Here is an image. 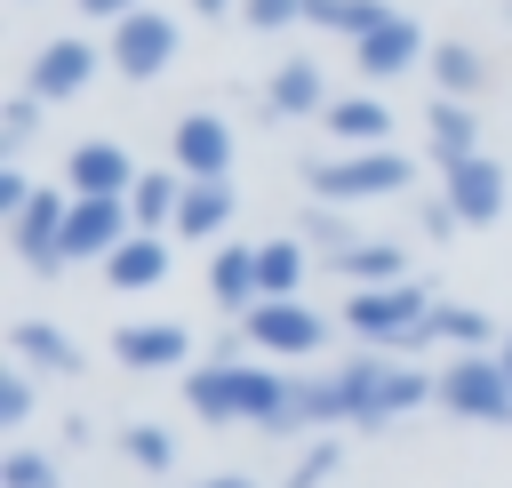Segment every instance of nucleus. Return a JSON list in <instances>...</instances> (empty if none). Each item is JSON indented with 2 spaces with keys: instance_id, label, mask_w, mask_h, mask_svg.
<instances>
[{
  "instance_id": "obj_1",
  "label": "nucleus",
  "mask_w": 512,
  "mask_h": 488,
  "mask_svg": "<svg viewBox=\"0 0 512 488\" xmlns=\"http://www.w3.org/2000/svg\"><path fill=\"white\" fill-rule=\"evenodd\" d=\"M200 424H264V432H296V376L264 368V360H200L184 384Z\"/></svg>"
},
{
  "instance_id": "obj_2",
  "label": "nucleus",
  "mask_w": 512,
  "mask_h": 488,
  "mask_svg": "<svg viewBox=\"0 0 512 488\" xmlns=\"http://www.w3.org/2000/svg\"><path fill=\"white\" fill-rule=\"evenodd\" d=\"M336 392H344L352 424H392V416H408V408H424L440 392V368H416L400 352H352L336 368Z\"/></svg>"
},
{
  "instance_id": "obj_3",
  "label": "nucleus",
  "mask_w": 512,
  "mask_h": 488,
  "mask_svg": "<svg viewBox=\"0 0 512 488\" xmlns=\"http://www.w3.org/2000/svg\"><path fill=\"white\" fill-rule=\"evenodd\" d=\"M424 320H432V296L416 280H392V288H352L344 296V328L360 352H424Z\"/></svg>"
},
{
  "instance_id": "obj_4",
  "label": "nucleus",
  "mask_w": 512,
  "mask_h": 488,
  "mask_svg": "<svg viewBox=\"0 0 512 488\" xmlns=\"http://www.w3.org/2000/svg\"><path fill=\"white\" fill-rule=\"evenodd\" d=\"M304 184L328 200V208H360V200H400L416 192V160L392 152V144H368V152H328L304 168Z\"/></svg>"
},
{
  "instance_id": "obj_5",
  "label": "nucleus",
  "mask_w": 512,
  "mask_h": 488,
  "mask_svg": "<svg viewBox=\"0 0 512 488\" xmlns=\"http://www.w3.org/2000/svg\"><path fill=\"white\" fill-rule=\"evenodd\" d=\"M432 408H448V416H464V424H512V384H504L496 352H448Z\"/></svg>"
},
{
  "instance_id": "obj_6",
  "label": "nucleus",
  "mask_w": 512,
  "mask_h": 488,
  "mask_svg": "<svg viewBox=\"0 0 512 488\" xmlns=\"http://www.w3.org/2000/svg\"><path fill=\"white\" fill-rule=\"evenodd\" d=\"M240 328H248V344L272 352V360H312V352L328 344V320H320L304 296H264Z\"/></svg>"
},
{
  "instance_id": "obj_7",
  "label": "nucleus",
  "mask_w": 512,
  "mask_h": 488,
  "mask_svg": "<svg viewBox=\"0 0 512 488\" xmlns=\"http://www.w3.org/2000/svg\"><path fill=\"white\" fill-rule=\"evenodd\" d=\"M64 216H72V192H32L8 216V248L24 256L32 280H56V264H64Z\"/></svg>"
},
{
  "instance_id": "obj_8",
  "label": "nucleus",
  "mask_w": 512,
  "mask_h": 488,
  "mask_svg": "<svg viewBox=\"0 0 512 488\" xmlns=\"http://www.w3.org/2000/svg\"><path fill=\"white\" fill-rule=\"evenodd\" d=\"M176 16H160V8H136V16H120L112 24V72L120 80H160L168 64H176Z\"/></svg>"
},
{
  "instance_id": "obj_9",
  "label": "nucleus",
  "mask_w": 512,
  "mask_h": 488,
  "mask_svg": "<svg viewBox=\"0 0 512 488\" xmlns=\"http://www.w3.org/2000/svg\"><path fill=\"white\" fill-rule=\"evenodd\" d=\"M168 160L184 184H224L232 176V120L224 112H184L168 128Z\"/></svg>"
},
{
  "instance_id": "obj_10",
  "label": "nucleus",
  "mask_w": 512,
  "mask_h": 488,
  "mask_svg": "<svg viewBox=\"0 0 512 488\" xmlns=\"http://www.w3.org/2000/svg\"><path fill=\"white\" fill-rule=\"evenodd\" d=\"M136 176H144V168H136L128 144H112V136H88V144L64 152V184H72L80 200H128Z\"/></svg>"
},
{
  "instance_id": "obj_11",
  "label": "nucleus",
  "mask_w": 512,
  "mask_h": 488,
  "mask_svg": "<svg viewBox=\"0 0 512 488\" xmlns=\"http://www.w3.org/2000/svg\"><path fill=\"white\" fill-rule=\"evenodd\" d=\"M440 200L456 208V224H496L504 216V200H512V176H504V160H456L448 176H440Z\"/></svg>"
},
{
  "instance_id": "obj_12",
  "label": "nucleus",
  "mask_w": 512,
  "mask_h": 488,
  "mask_svg": "<svg viewBox=\"0 0 512 488\" xmlns=\"http://www.w3.org/2000/svg\"><path fill=\"white\" fill-rule=\"evenodd\" d=\"M128 232H136L128 200H80V192H72V216H64V264H104Z\"/></svg>"
},
{
  "instance_id": "obj_13",
  "label": "nucleus",
  "mask_w": 512,
  "mask_h": 488,
  "mask_svg": "<svg viewBox=\"0 0 512 488\" xmlns=\"http://www.w3.org/2000/svg\"><path fill=\"white\" fill-rule=\"evenodd\" d=\"M112 360L120 368H144V376H168L192 360V328L184 320H120L112 328Z\"/></svg>"
},
{
  "instance_id": "obj_14",
  "label": "nucleus",
  "mask_w": 512,
  "mask_h": 488,
  "mask_svg": "<svg viewBox=\"0 0 512 488\" xmlns=\"http://www.w3.org/2000/svg\"><path fill=\"white\" fill-rule=\"evenodd\" d=\"M88 80H96V48H88V40H48V48L24 64V96H40V104L80 96Z\"/></svg>"
},
{
  "instance_id": "obj_15",
  "label": "nucleus",
  "mask_w": 512,
  "mask_h": 488,
  "mask_svg": "<svg viewBox=\"0 0 512 488\" xmlns=\"http://www.w3.org/2000/svg\"><path fill=\"white\" fill-rule=\"evenodd\" d=\"M424 56H432V48H424V32H416L400 8H392V16H384L368 40H352V64H360L368 80H400V72H416Z\"/></svg>"
},
{
  "instance_id": "obj_16",
  "label": "nucleus",
  "mask_w": 512,
  "mask_h": 488,
  "mask_svg": "<svg viewBox=\"0 0 512 488\" xmlns=\"http://www.w3.org/2000/svg\"><path fill=\"white\" fill-rule=\"evenodd\" d=\"M328 104H336V96H328V80H320L312 56L272 64V80H264V112H272V120H320Z\"/></svg>"
},
{
  "instance_id": "obj_17",
  "label": "nucleus",
  "mask_w": 512,
  "mask_h": 488,
  "mask_svg": "<svg viewBox=\"0 0 512 488\" xmlns=\"http://www.w3.org/2000/svg\"><path fill=\"white\" fill-rule=\"evenodd\" d=\"M8 360L32 368V376H80L88 368V352L64 328H48V320H8Z\"/></svg>"
},
{
  "instance_id": "obj_18",
  "label": "nucleus",
  "mask_w": 512,
  "mask_h": 488,
  "mask_svg": "<svg viewBox=\"0 0 512 488\" xmlns=\"http://www.w3.org/2000/svg\"><path fill=\"white\" fill-rule=\"evenodd\" d=\"M424 152H432L440 176H448L456 160H480V120H472V104L432 96V104H424Z\"/></svg>"
},
{
  "instance_id": "obj_19",
  "label": "nucleus",
  "mask_w": 512,
  "mask_h": 488,
  "mask_svg": "<svg viewBox=\"0 0 512 488\" xmlns=\"http://www.w3.org/2000/svg\"><path fill=\"white\" fill-rule=\"evenodd\" d=\"M320 128L344 144V152H368V144H392V104L384 96H336L320 112Z\"/></svg>"
},
{
  "instance_id": "obj_20",
  "label": "nucleus",
  "mask_w": 512,
  "mask_h": 488,
  "mask_svg": "<svg viewBox=\"0 0 512 488\" xmlns=\"http://www.w3.org/2000/svg\"><path fill=\"white\" fill-rule=\"evenodd\" d=\"M160 280H168V240H160V232H128V240L104 256V288H120V296L160 288Z\"/></svg>"
},
{
  "instance_id": "obj_21",
  "label": "nucleus",
  "mask_w": 512,
  "mask_h": 488,
  "mask_svg": "<svg viewBox=\"0 0 512 488\" xmlns=\"http://www.w3.org/2000/svg\"><path fill=\"white\" fill-rule=\"evenodd\" d=\"M320 256L296 240V232H280V240H256V288L264 296H304V272H312ZM256 296V304H264Z\"/></svg>"
},
{
  "instance_id": "obj_22",
  "label": "nucleus",
  "mask_w": 512,
  "mask_h": 488,
  "mask_svg": "<svg viewBox=\"0 0 512 488\" xmlns=\"http://www.w3.org/2000/svg\"><path fill=\"white\" fill-rule=\"evenodd\" d=\"M232 208H240L232 176H224V184H184V208H176V240H224Z\"/></svg>"
},
{
  "instance_id": "obj_23",
  "label": "nucleus",
  "mask_w": 512,
  "mask_h": 488,
  "mask_svg": "<svg viewBox=\"0 0 512 488\" xmlns=\"http://www.w3.org/2000/svg\"><path fill=\"white\" fill-rule=\"evenodd\" d=\"M424 344H456V352H496V320H488L480 304H456V296H440V304H432V320H424Z\"/></svg>"
},
{
  "instance_id": "obj_24",
  "label": "nucleus",
  "mask_w": 512,
  "mask_h": 488,
  "mask_svg": "<svg viewBox=\"0 0 512 488\" xmlns=\"http://www.w3.org/2000/svg\"><path fill=\"white\" fill-rule=\"evenodd\" d=\"M424 72H432V88H440V96H456V104H472V96L488 88V56H480V48H464V40H440V48L424 56Z\"/></svg>"
},
{
  "instance_id": "obj_25",
  "label": "nucleus",
  "mask_w": 512,
  "mask_h": 488,
  "mask_svg": "<svg viewBox=\"0 0 512 488\" xmlns=\"http://www.w3.org/2000/svg\"><path fill=\"white\" fill-rule=\"evenodd\" d=\"M176 208H184V176H176V168H144L136 192H128L136 232H176Z\"/></svg>"
},
{
  "instance_id": "obj_26",
  "label": "nucleus",
  "mask_w": 512,
  "mask_h": 488,
  "mask_svg": "<svg viewBox=\"0 0 512 488\" xmlns=\"http://www.w3.org/2000/svg\"><path fill=\"white\" fill-rule=\"evenodd\" d=\"M208 296H216L224 312L248 320L256 296H264V288H256V248H216V264H208Z\"/></svg>"
},
{
  "instance_id": "obj_27",
  "label": "nucleus",
  "mask_w": 512,
  "mask_h": 488,
  "mask_svg": "<svg viewBox=\"0 0 512 488\" xmlns=\"http://www.w3.org/2000/svg\"><path fill=\"white\" fill-rule=\"evenodd\" d=\"M296 240H304V248H312L320 264H344V256H352V248H360L368 232H352V216H344V208L312 200V208H304V224H296Z\"/></svg>"
},
{
  "instance_id": "obj_28",
  "label": "nucleus",
  "mask_w": 512,
  "mask_h": 488,
  "mask_svg": "<svg viewBox=\"0 0 512 488\" xmlns=\"http://www.w3.org/2000/svg\"><path fill=\"white\" fill-rule=\"evenodd\" d=\"M328 272H344L352 288H392V280H408V248L400 240H360L344 264H328Z\"/></svg>"
},
{
  "instance_id": "obj_29",
  "label": "nucleus",
  "mask_w": 512,
  "mask_h": 488,
  "mask_svg": "<svg viewBox=\"0 0 512 488\" xmlns=\"http://www.w3.org/2000/svg\"><path fill=\"white\" fill-rule=\"evenodd\" d=\"M384 16H392L384 0H312V16H304V24H320V32H344V40H368Z\"/></svg>"
},
{
  "instance_id": "obj_30",
  "label": "nucleus",
  "mask_w": 512,
  "mask_h": 488,
  "mask_svg": "<svg viewBox=\"0 0 512 488\" xmlns=\"http://www.w3.org/2000/svg\"><path fill=\"white\" fill-rule=\"evenodd\" d=\"M120 456H128L136 472H168V464H176V440H168L160 424H128V432H120Z\"/></svg>"
},
{
  "instance_id": "obj_31",
  "label": "nucleus",
  "mask_w": 512,
  "mask_h": 488,
  "mask_svg": "<svg viewBox=\"0 0 512 488\" xmlns=\"http://www.w3.org/2000/svg\"><path fill=\"white\" fill-rule=\"evenodd\" d=\"M32 136H40V96H8V112H0V152L16 160Z\"/></svg>"
},
{
  "instance_id": "obj_32",
  "label": "nucleus",
  "mask_w": 512,
  "mask_h": 488,
  "mask_svg": "<svg viewBox=\"0 0 512 488\" xmlns=\"http://www.w3.org/2000/svg\"><path fill=\"white\" fill-rule=\"evenodd\" d=\"M24 416H32V368H0V432H24Z\"/></svg>"
},
{
  "instance_id": "obj_33",
  "label": "nucleus",
  "mask_w": 512,
  "mask_h": 488,
  "mask_svg": "<svg viewBox=\"0 0 512 488\" xmlns=\"http://www.w3.org/2000/svg\"><path fill=\"white\" fill-rule=\"evenodd\" d=\"M304 16H312V0H240V24L248 32H288Z\"/></svg>"
},
{
  "instance_id": "obj_34",
  "label": "nucleus",
  "mask_w": 512,
  "mask_h": 488,
  "mask_svg": "<svg viewBox=\"0 0 512 488\" xmlns=\"http://www.w3.org/2000/svg\"><path fill=\"white\" fill-rule=\"evenodd\" d=\"M0 488H56V464L40 448H8L0 456Z\"/></svg>"
},
{
  "instance_id": "obj_35",
  "label": "nucleus",
  "mask_w": 512,
  "mask_h": 488,
  "mask_svg": "<svg viewBox=\"0 0 512 488\" xmlns=\"http://www.w3.org/2000/svg\"><path fill=\"white\" fill-rule=\"evenodd\" d=\"M32 192H40V184H32V176H24L16 160H8V168H0V224H8V216H16V208H24Z\"/></svg>"
},
{
  "instance_id": "obj_36",
  "label": "nucleus",
  "mask_w": 512,
  "mask_h": 488,
  "mask_svg": "<svg viewBox=\"0 0 512 488\" xmlns=\"http://www.w3.org/2000/svg\"><path fill=\"white\" fill-rule=\"evenodd\" d=\"M328 472H336V448H328V440H320V448H312V456H304V464H296V480H288V488H320V480H328Z\"/></svg>"
},
{
  "instance_id": "obj_37",
  "label": "nucleus",
  "mask_w": 512,
  "mask_h": 488,
  "mask_svg": "<svg viewBox=\"0 0 512 488\" xmlns=\"http://www.w3.org/2000/svg\"><path fill=\"white\" fill-rule=\"evenodd\" d=\"M72 8H80V16H96V24H120V16H136L144 0H72Z\"/></svg>"
},
{
  "instance_id": "obj_38",
  "label": "nucleus",
  "mask_w": 512,
  "mask_h": 488,
  "mask_svg": "<svg viewBox=\"0 0 512 488\" xmlns=\"http://www.w3.org/2000/svg\"><path fill=\"white\" fill-rule=\"evenodd\" d=\"M200 488H264V480H248V472H208Z\"/></svg>"
},
{
  "instance_id": "obj_39",
  "label": "nucleus",
  "mask_w": 512,
  "mask_h": 488,
  "mask_svg": "<svg viewBox=\"0 0 512 488\" xmlns=\"http://www.w3.org/2000/svg\"><path fill=\"white\" fill-rule=\"evenodd\" d=\"M496 368H504V384H512V328L496 336Z\"/></svg>"
},
{
  "instance_id": "obj_40",
  "label": "nucleus",
  "mask_w": 512,
  "mask_h": 488,
  "mask_svg": "<svg viewBox=\"0 0 512 488\" xmlns=\"http://www.w3.org/2000/svg\"><path fill=\"white\" fill-rule=\"evenodd\" d=\"M224 8H240V0H192V16H224Z\"/></svg>"
}]
</instances>
